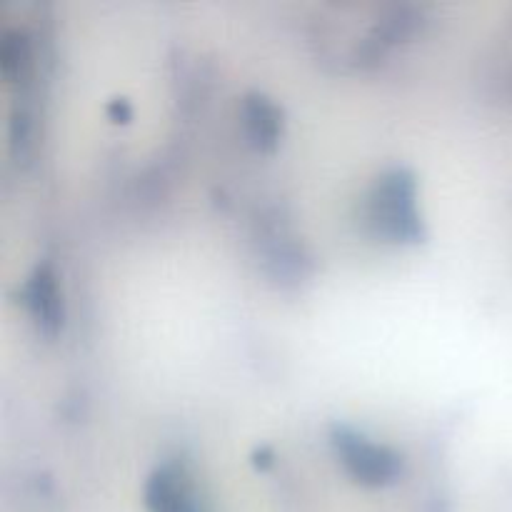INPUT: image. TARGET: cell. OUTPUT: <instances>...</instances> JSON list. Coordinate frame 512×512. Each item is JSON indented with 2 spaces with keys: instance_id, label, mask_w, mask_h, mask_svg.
I'll return each mask as SVG.
<instances>
[{
  "instance_id": "cell-1",
  "label": "cell",
  "mask_w": 512,
  "mask_h": 512,
  "mask_svg": "<svg viewBox=\"0 0 512 512\" xmlns=\"http://www.w3.org/2000/svg\"><path fill=\"white\" fill-rule=\"evenodd\" d=\"M335 448H338L345 468L363 483H385V480L395 478L400 470V458L393 450L373 443L353 430H338Z\"/></svg>"
},
{
  "instance_id": "cell-2",
  "label": "cell",
  "mask_w": 512,
  "mask_h": 512,
  "mask_svg": "<svg viewBox=\"0 0 512 512\" xmlns=\"http://www.w3.org/2000/svg\"><path fill=\"white\" fill-rule=\"evenodd\" d=\"M375 220L393 238L418 235V213H415V185L408 175L395 173L380 183L373 203Z\"/></svg>"
},
{
  "instance_id": "cell-3",
  "label": "cell",
  "mask_w": 512,
  "mask_h": 512,
  "mask_svg": "<svg viewBox=\"0 0 512 512\" xmlns=\"http://www.w3.org/2000/svg\"><path fill=\"white\" fill-rule=\"evenodd\" d=\"M145 495L153 512H205L188 478L178 468H160L150 478Z\"/></svg>"
},
{
  "instance_id": "cell-4",
  "label": "cell",
  "mask_w": 512,
  "mask_h": 512,
  "mask_svg": "<svg viewBox=\"0 0 512 512\" xmlns=\"http://www.w3.org/2000/svg\"><path fill=\"white\" fill-rule=\"evenodd\" d=\"M25 303H28L35 320H38L48 333H53V330L58 328L63 313H60V295L58 288H55V278L53 273H50L48 265L35 270L33 278L28 280V285H25Z\"/></svg>"
},
{
  "instance_id": "cell-5",
  "label": "cell",
  "mask_w": 512,
  "mask_h": 512,
  "mask_svg": "<svg viewBox=\"0 0 512 512\" xmlns=\"http://www.w3.org/2000/svg\"><path fill=\"white\" fill-rule=\"evenodd\" d=\"M248 125L258 140H273L275 130H278V120H275L273 108L265 100H253L248 103Z\"/></svg>"
}]
</instances>
